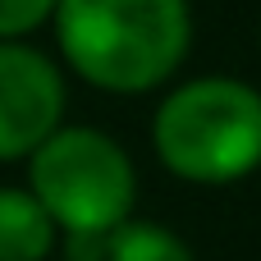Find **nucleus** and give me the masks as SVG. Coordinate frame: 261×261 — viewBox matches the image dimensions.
<instances>
[{
	"instance_id": "nucleus-3",
	"label": "nucleus",
	"mask_w": 261,
	"mask_h": 261,
	"mask_svg": "<svg viewBox=\"0 0 261 261\" xmlns=\"http://www.w3.org/2000/svg\"><path fill=\"white\" fill-rule=\"evenodd\" d=\"M28 193L46 206L60 234H115L133 220V156L92 124H60L28 156Z\"/></svg>"
},
{
	"instance_id": "nucleus-7",
	"label": "nucleus",
	"mask_w": 261,
	"mask_h": 261,
	"mask_svg": "<svg viewBox=\"0 0 261 261\" xmlns=\"http://www.w3.org/2000/svg\"><path fill=\"white\" fill-rule=\"evenodd\" d=\"M55 0H0V41H23L41 23H50Z\"/></svg>"
},
{
	"instance_id": "nucleus-2",
	"label": "nucleus",
	"mask_w": 261,
	"mask_h": 261,
	"mask_svg": "<svg viewBox=\"0 0 261 261\" xmlns=\"http://www.w3.org/2000/svg\"><path fill=\"white\" fill-rule=\"evenodd\" d=\"M161 165L197 188H225L261 170V92L243 78L202 73L165 92L151 115Z\"/></svg>"
},
{
	"instance_id": "nucleus-4",
	"label": "nucleus",
	"mask_w": 261,
	"mask_h": 261,
	"mask_svg": "<svg viewBox=\"0 0 261 261\" xmlns=\"http://www.w3.org/2000/svg\"><path fill=\"white\" fill-rule=\"evenodd\" d=\"M64 73L46 50L0 41V161H28L64 124Z\"/></svg>"
},
{
	"instance_id": "nucleus-5",
	"label": "nucleus",
	"mask_w": 261,
	"mask_h": 261,
	"mask_svg": "<svg viewBox=\"0 0 261 261\" xmlns=\"http://www.w3.org/2000/svg\"><path fill=\"white\" fill-rule=\"evenodd\" d=\"M60 243L55 220L28 188H0V261H46Z\"/></svg>"
},
{
	"instance_id": "nucleus-1",
	"label": "nucleus",
	"mask_w": 261,
	"mask_h": 261,
	"mask_svg": "<svg viewBox=\"0 0 261 261\" xmlns=\"http://www.w3.org/2000/svg\"><path fill=\"white\" fill-rule=\"evenodd\" d=\"M50 23L64 64L115 96L165 87L193 50L188 0H55Z\"/></svg>"
},
{
	"instance_id": "nucleus-6",
	"label": "nucleus",
	"mask_w": 261,
	"mask_h": 261,
	"mask_svg": "<svg viewBox=\"0 0 261 261\" xmlns=\"http://www.w3.org/2000/svg\"><path fill=\"white\" fill-rule=\"evenodd\" d=\"M106 261H197V257L174 229L151 225V220H124L110 234Z\"/></svg>"
}]
</instances>
